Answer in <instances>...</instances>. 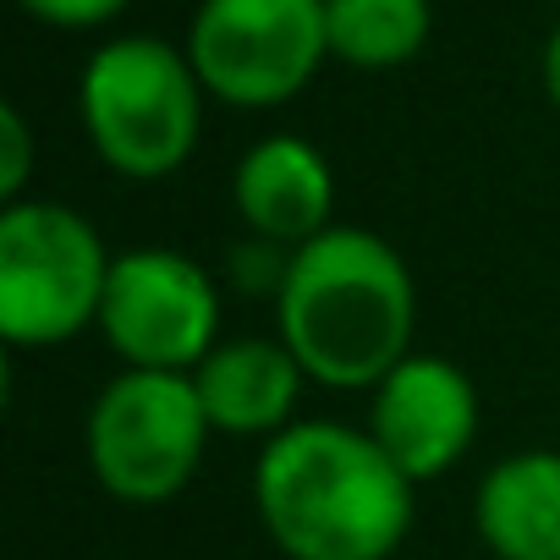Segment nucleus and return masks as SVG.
<instances>
[{"label": "nucleus", "instance_id": "f257e3e1", "mask_svg": "<svg viewBox=\"0 0 560 560\" xmlns=\"http://www.w3.org/2000/svg\"><path fill=\"white\" fill-rule=\"evenodd\" d=\"M253 511L287 560H390L418 516V483L369 429L298 418L253 462Z\"/></svg>", "mask_w": 560, "mask_h": 560}, {"label": "nucleus", "instance_id": "20e7f679", "mask_svg": "<svg viewBox=\"0 0 560 560\" xmlns=\"http://www.w3.org/2000/svg\"><path fill=\"white\" fill-rule=\"evenodd\" d=\"M116 253L100 225L61 198L0 203V341L56 352L100 330Z\"/></svg>", "mask_w": 560, "mask_h": 560}, {"label": "nucleus", "instance_id": "ddd939ff", "mask_svg": "<svg viewBox=\"0 0 560 560\" xmlns=\"http://www.w3.org/2000/svg\"><path fill=\"white\" fill-rule=\"evenodd\" d=\"M34 176V127L18 105H0V203L28 198Z\"/></svg>", "mask_w": 560, "mask_h": 560}, {"label": "nucleus", "instance_id": "6e6552de", "mask_svg": "<svg viewBox=\"0 0 560 560\" xmlns=\"http://www.w3.org/2000/svg\"><path fill=\"white\" fill-rule=\"evenodd\" d=\"M363 429L412 483H429V478H445L478 445L483 401L462 363L440 352H412L369 390Z\"/></svg>", "mask_w": 560, "mask_h": 560}, {"label": "nucleus", "instance_id": "423d86ee", "mask_svg": "<svg viewBox=\"0 0 560 560\" xmlns=\"http://www.w3.org/2000/svg\"><path fill=\"white\" fill-rule=\"evenodd\" d=\"M182 50L231 110L292 105L330 61L325 0H198Z\"/></svg>", "mask_w": 560, "mask_h": 560}, {"label": "nucleus", "instance_id": "f03ea898", "mask_svg": "<svg viewBox=\"0 0 560 560\" xmlns=\"http://www.w3.org/2000/svg\"><path fill=\"white\" fill-rule=\"evenodd\" d=\"M275 336L319 390H374L412 358L418 280L396 242L369 225H330L292 253L275 292Z\"/></svg>", "mask_w": 560, "mask_h": 560}, {"label": "nucleus", "instance_id": "9b49d317", "mask_svg": "<svg viewBox=\"0 0 560 560\" xmlns=\"http://www.w3.org/2000/svg\"><path fill=\"white\" fill-rule=\"evenodd\" d=\"M472 527L494 560H560V451L500 456L478 478Z\"/></svg>", "mask_w": 560, "mask_h": 560}, {"label": "nucleus", "instance_id": "0eeeda50", "mask_svg": "<svg viewBox=\"0 0 560 560\" xmlns=\"http://www.w3.org/2000/svg\"><path fill=\"white\" fill-rule=\"evenodd\" d=\"M220 275L182 247H127L110 264L100 336L121 369L192 374L225 336Z\"/></svg>", "mask_w": 560, "mask_h": 560}, {"label": "nucleus", "instance_id": "dca6fc26", "mask_svg": "<svg viewBox=\"0 0 560 560\" xmlns=\"http://www.w3.org/2000/svg\"><path fill=\"white\" fill-rule=\"evenodd\" d=\"M555 7H560V0H555Z\"/></svg>", "mask_w": 560, "mask_h": 560}, {"label": "nucleus", "instance_id": "1a4fd4ad", "mask_svg": "<svg viewBox=\"0 0 560 560\" xmlns=\"http://www.w3.org/2000/svg\"><path fill=\"white\" fill-rule=\"evenodd\" d=\"M231 203L247 236L298 253L336 225V171L319 143L298 132H269L242 149L231 171Z\"/></svg>", "mask_w": 560, "mask_h": 560}, {"label": "nucleus", "instance_id": "2eb2a0df", "mask_svg": "<svg viewBox=\"0 0 560 560\" xmlns=\"http://www.w3.org/2000/svg\"><path fill=\"white\" fill-rule=\"evenodd\" d=\"M538 78H544V94H549V105L560 110V23H555V28H549V39H544Z\"/></svg>", "mask_w": 560, "mask_h": 560}, {"label": "nucleus", "instance_id": "39448f33", "mask_svg": "<svg viewBox=\"0 0 560 560\" xmlns=\"http://www.w3.org/2000/svg\"><path fill=\"white\" fill-rule=\"evenodd\" d=\"M214 429L192 374L116 369L83 418V456L94 483L121 505L176 500L209 451Z\"/></svg>", "mask_w": 560, "mask_h": 560}, {"label": "nucleus", "instance_id": "9d476101", "mask_svg": "<svg viewBox=\"0 0 560 560\" xmlns=\"http://www.w3.org/2000/svg\"><path fill=\"white\" fill-rule=\"evenodd\" d=\"M209 429L225 440H275L298 423L308 374L280 336H225L192 369Z\"/></svg>", "mask_w": 560, "mask_h": 560}, {"label": "nucleus", "instance_id": "f8f14e48", "mask_svg": "<svg viewBox=\"0 0 560 560\" xmlns=\"http://www.w3.org/2000/svg\"><path fill=\"white\" fill-rule=\"evenodd\" d=\"M330 61L352 72H396L423 56L434 0H325Z\"/></svg>", "mask_w": 560, "mask_h": 560}, {"label": "nucleus", "instance_id": "4468645a", "mask_svg": "<svg viewBox=\"0 0 560 560\" xmlns=\"http://www.w3.org/2000/svg\"><path fill=\"white\" fill-rule=\"evenodd\" d=\"M18 7L45 23V28H61V34H94V28H110L132 0H18Z\"/></svg>", "mask_w": 560, "mask_h": 560}, {"label": "nucleus", "instance_id": "7ed1b4c3", "mask_svg": "<svg viewBox=\"0 0 560 560\" xmlns=\"http://www.w3.org/2000/svg\"><path fill=\"white\" fill-rule=\"evenodd\" d=\"M203 100L187 50L160 34H116L78 72V121L121 182L176 176L203 138Z\"/></svg>", "mask_w": 560, "mask_h": 560}]
</instances>
